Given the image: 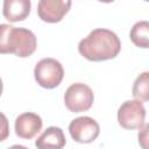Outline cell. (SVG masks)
I'll return each instance as SVG.
<instances>
[{
    "mask_svg": "<svg viewBox=\"0 0 149 149\" xmlns=\"http://www.w3.org/2000/svg\"><path fill=\"white\" fill-rule=\"evenodd\" d=\"M121 42L115 33L105 28H97L84 37L78 44L79 54L92 62H101L116 57Z\"/></svg>",
    "mask_w": 149,
    "mask_h": 149,
    "instance_id": "cell-1",
    "label": "cell"
},
{
    "mask_svg": "<svg viewBox=\"0 0 149 149\" xmlns=\"http://www.w3.org/2000/svg\"><path fill=\"white\" fill-rule=\"evenodd\" d=\"M37 47L36 36L27 28L13 27L6 23L0 26V52L13 54L17 57L30 56Z\"/></svg>",
    "mask_w": 149,
    "mask_h": 149,
    "instance_id": "cell-2",
    "label": "cell"
},
{
    "mask_svg": "<svg viewBox=\"0 0 149 149\" xmlns=\"http://www.w3.org/2000/svg\"><path fill=\"white\" fill-rule=\"evenodd\" d=\"M34 76L40 86L55 88L61 84L64 77V69L58 61L48 57L37 62L34 69Z\"/></svg>",
    "mask_w": 149,
    "mask_h": 149,
    "instance_id": "cell-3",
    "label": "cell"
},
{
    "mask_svg": "<svg viewBox=\"0 0 149 149\" xmlns=\"http://www.w3.org/2000/svg\"><path fill=\"white\" fill-rule=\"evenodd\" d=\"M94 100L93 91L84 83H74L68 87L64 94L66 108L73 113H80L90 109Z\"/></svg>",
    "mask_w": 149,
    "mask_h": 149,
    "instance_id": "cell-4",
    "label": "cell"
},
{
    "mask_svg": "<svg viewBox=\"0 0 149 149\" xmlns=\"http://www.w3.org/2000/svg\"><path fill=\"white\" fill-rule=\"evenodd\" d=\"M146 108L141 100H127L118 109L119 125L125 129H136L144 125Z\"/></svg>",
    "mask_w": 149,
    "mask_h": 149,
    "instance_id": "cell-5",
    "label": "cell"
},
{
    "mask_svg": "<svg viewBox=\"0 0 149 149\" xmlns=\"http://www.w3.org/2000/svg\"><path fill=\"white\" fill-rule=\"evenodd\" d=\"M69 133L78 143H91L98 137L100 127L94 119L90 116H79L70 122Z\"/></svg>",
    "mask_w": 149,
    "mask_h": 149,
    "instance_id": "cell-6",
    "label": "cell"
},
{
    "mask_svg": "<svg viewBox=\"0 0 149 149\" xmlns=\"http://www.w3.org/2000/svg\"><path fill=\"white\" fill-rule=\"evenodd\" d=\"M70 7L71 1L69 0H41L37 3V14L44 22L56 23L63 19Z\"/></svg>",
    "mask_w": 149,
    "mask_h": 149,
    "instance_id": "cell-7",
    "label": "cell"
},
{
    "mask_svg": "<svg viewBox=\"0 0 149 149\" xmlns=\"http://www.w3.org/2000/svg\"><path fill=\"white\" fill-rule=\"evenodd\" d=\"M43 126V121L40 115L31 112L20 114L15 119V134L26 140L33 139Z\"/></svg>",
    "mask_w": 149,
    "mask_h": 149,
    "instance_id": "cell-8",
    "label": "cell"
},
{
    "mask_svg": "<svg viewBox=\"0 0 149 149\" xmlns=\"http://www.w3.org/2000/svg\"><path fill=\"white\" fill-rule=\"evenodd\" d=\"M66 143L63 130L59 127H48L35 141L37 149H63Z\"/></svg>",
    "mask_w": 149,
    "mask_h": 149,
    "instance_id": "cell-9",
    "label": "cell"
},
{
    "mask_svg": "<svg viewBox=\"0 0 149 149\" xmlns=\"http://www.w3.org/2000/svg\"><path fill=\"white\" fill-rule=\"evenodd\" d=\"M30 8V0H5L2 14L10 22L23 21L29 15Z\"/></svg>",
    "mask_w": 149,
    "mask_h": 149,
    "instance_id": "cell-10",
    "label": "cell"
},
{
    "mask_svg": "<svg viewBox=\"0 0 149 149\" xmlns=\"http://www.w3.org/2000/svg\"><path fill=\"white\" fill-rule=\"evenodd\" d=\"M130 40L132 42L143 49L149 48V21H139L130 29Z\"/></svg>",
    "mask_w": 149,
    "mask_h": 149,
    "instance_id": "cell-11",
    "label": "cell"
},
{
    "mask_svg": "<svg viewBox=\"0 0 149 149\" xmlns=\"http://www.w3.org/2000/svg\"><path fill=\"white\" fill-rule=\"evenodd\" d=\"M132 94L141 101H149V71L140 73L133 85Z\"/></svg>",
    "mask_w": 149,
    "mask_h": 149,
    "instance_id": "cell-12",
    "label": "cell"
},
{
    "mask_svg": "<svg viewBox=\"0 0 149 149\" xmlns=\"http://www.w3.org/2000/svg\"><path fill=\"white\" fill-rule=\"evenodd\" d=\"M139 144L142 149H149V123L143 125L137 134Z\"/></svg>",
    "mask_w": 149,
    "mask_h": 149,
    "instance_id": "cell-13",
    "label": "cell"
},
{
    "mask_svg": "<svg viewBox=\"0 0 149 149\" xmlns=\"http://www.w3.org/2000/svg\"><path fill=\"white\" fill-rule=\"evenodd\" d=\"M7 149H28V148H26L24 146H20V144H14V146H12V147H9V148H7Z\"/></svg>",
    "mask_w": 149,
    "mask_h": 149,
    "instance_id": "cell-14",
    "label": "cell"
}]
</instances>
